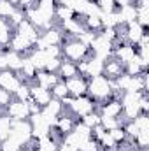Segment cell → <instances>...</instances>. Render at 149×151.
Returning <instances> with one entry per match:
<instances>
[{
  "label": "cell",
  "mask_w": 149,
  "mask_h": 151,
  "mask_svg": "<svg viewBox=\"0 0 149 151\" xmlns=\"http://www.w3.org/2000/svg\"><path fill=\"white\" fill-rule=\"evenodd\" d=\"M90 47L86 44H82L79 39L72 37V35H67L63 37L62 42V55L63 58H67L69 62H82V60H88V55H90Z\"/></svg>",
  "instance_id": "6da1fadb"
},
{
  "label": "cell",
  "mask_w": 149,
  "mask_h": 151,
  "mask_svg": "<svg viewBox=\"0 0 149 151\" xmlns=\"http://www.w3.org/2000/svg\"><path fill=\"white\" fill-rule=\"evenodd\" d=\"M88 95L95 100H105L112 95L111 81L105 76H95L88 79Z\"/></svg>",
  "instance_id": "7a4b0ae2"
},
{
  "label": "cell",
  "mask_w": 149,
  "mask_h": 151,
  "mask_svg": "<svg viewBox=\"0 0 149 151\" xmlns=\"http://www.w3.org/2000/svg\"><path fill=\"white\" fill-rule=\"evenodd\" d=\"M65 109H69L70 114H74V116H81V118H82V116H86V114L97 111V100L91 99V97L86 93V95H81V97H74L72 104H70L69 107H65Z\"/></svg>",
  "instance_id": "3957f363"
},
{
  "label": "cell",
  "mask_w": 149,
  "mask_h": 151,
  "mask_svg": "<svg viewBox=\"0 0 149 151\" xmlns=\"http://www.w3.org/2000/svg\"><path fill=\"white\" fill-rule=\"evenodd\" d=\"M21 84H23V81H21V77H19L18 72H12L9 69L0 70V88L7 90L11 95H14Z\"/></svg>",
  "instance_id": "277c9868"
},
{
  "label": "cell",
  "mask_w": 149,
  "mask_h": 151,
  "mask_svg": "<svg viewBox=\"0 0 149 151\" xmlns=\"http://www.w3.org/2000/svg\"><path fill=\"white\" fill-rule=\"evenodd\" d=\"M28 121H30V125H32V137H34V139H40V137L49 135V132H51V125L46 121V118L42 116V113L30 114Z\"/></svg>",
  "instance_id": "5b68a950"
},
{
  "label": "cell",
  "mask_w": 149,
  "mask_h": 151,
  "mask_svg": "<svg viewBox=\"0 0 149 151\" xmlns=\"http://www.w3.org/2000/svg\"><path fill=\"white\" fill-rule=\"evenodd\" d=\"M5 109V114L12 119V121H19V119H28L30 118V111H28V106H27V102H23V100H11V104L7 106V107H4Z\"/></svg>",
  "instance_id": "8992f818"
},
{
  "label": "cell",
  "mask_w": 149,
  "mask_h": 151,
  "mask_svg": "<svg viewBox=\"0 0 149 151\" xmlns=\"http://www.w3.org/2000/svg\"><path fill=\"white\" fill-rule=\"evenodd\" d=\"M19 37H23L30 46H32V49H34V46H35V42H37V39L40 37V32H39L37 28L28 21V19H23L18 27H16V30H14Z\"/></svg>",
  "instance_id": "52a82bcc"
},
{
  "label": "cell",
  "mask_w": 149,
  "mask_h": 151,
  "mask_svg": "<svg viewBox=\"0 0 149 151\" xmlns=\"http://www.w3.org/2000/svg\"><path fill=\"white\" fill-rule=\"evenodd\" d=\"M63 83H65L70 97H81V95L88 93V79L82 76H74L70 79H65Z\"/></svg>",
  "instance_id": "ba28073f"
},
{
  "label": "cell",
  "mask_w": 149,
  "mask_h": 151,
  "mask_svg": "<svg viewBox=\"0 0 149 151\" xmlns=\"http://www.w3.org/2000/svg\"><path fill=\"white\" fill-rule=\"evenodd\" d=\"M121 74H125V63H121L117 58H107L105 62H104V74L107 79H117Z\"/></svg>",
  "instance_id": "9c48e42d"
},
{
  "label": "cell",
  "mask_w": 149,
  "mask_h": 151,
  "mask_svg": "<svg viewBox=\"0 0 149 151\" xmlns=\"http://www.w3.org/2000/svg\"><path fill=\"white\" fill-rule=\"evenodd\" d=\"M148 32V28H142L137 21H132V23H126L125 25V39L126 42H130L132 46L139 44V40L142 39V35Z\"/></svg>",
  "instance_id": "30bf717a"
},
{
  "label": "cell",
  "mask_w": 149,
  "mask_h": 151,
  "mask_svg": "<svg viewBox=\"0 0 149 151\" xmlns=\"http://www.w3.org/2000/svg\"><path fill=\"white\" fill-rule=\"evenodd\" d=\"M30 99L39 104L40 107L47 106L51 100H53V95L47 88H42V86H37V84H30Z\"/></svg>",
  "instance_id": "8fae6325"
},
{
  "label": "cell",
  "mask_w": 149,
  "mask_h": 151,
  "mask_svg": "<svg viewBox=\"0 0 149 151\" xmlns=\"http://www.w3.org/2000/svg\"><path fill=\"white\" fill-rule=\"evenodd\" d=\"M56 5H58V2H56V0H37L35 9H37L39 14H40V16H42L47 23H53Z\"/></svg>",
  "instance_id": "7c38bea8"
},
{
  "label": "cell",
  "mask_w": 149,
  "mask_h": 151,
  "mask_svg": "<svg viewBox=\"0 0 149 151\" xmlns=\"http://www.w3.org/2000/svg\"><path fill=\"white\" fill-rule=\"evenodd\" d=\"M75 123H77V119H75L74 114H65V109H63V113L58 116V119H56V123H54V128H56L58 132H62L63 135H67L69 132L74 130Z\"/></svg>",
  "instance_id": "4fadbf2b"
},
{
  "label": "cell",
  "mask_w": 149,
  "mask_h": 151,
  "mask_svg": "<svg viewBox=\"0 0 149 151\" xmlns=\"http://www.w3.org/2000/svg\"><path fill=\"white\" fill-rule=\"evenodd\" d=\"M58 81H62L60 76L53 74V72H46V70H37V74H35V77H34V83H35L37 86L47 88V90H51Z\"/></svg>",
  "instance_id": "5bb4252c"
},
{
  "label": "cell",
  "mask_w": 149,
  "mask_h": 151,
  "mask_svg": "<svg viewBox=\"0 0 149 151\" xmlns=\"http://www.w3.org/2000/svg\"><path fill=\"white\" fill-rule=\"evenodd\" d=\"M23 58H25L23 55H19V53L9 49V46H7V49H5V60H7V69H9V70L19 72V70H21V65H23Z\"/></svg>",
  "instance_id": "9a60e30c"
},
{
  "label": "cell",
  "mask_w": 149,
  "mask_h": 151,
  "mask_svg": "<svg viewBox=\"0 0 149 151\" xmlns=\"http://www.w3.org/2000/svg\"><path fill=\"white\" fill-rule=\"evenodd\" d=\"M12 28H14V27L11 25V21H9L7 18H0V46H2V47L9 46V40L12 37V34H14Z\"/></svg>",
  "instance_id": "2e32d148"
},
{
  "label": "cell",
  "mask_w": 149,
  "mask_h": 151,
  "mask_svg": "<svg viewBox=\"0 0 149 151\" xmlns=\"http://www.w3.org/2000/svg\"><path fill=\"white\" fill-rule=\"evenodd\" d=\"M104 74V60L91 56L88 58V70H86V77H95V76H102Z\"/></svg>",
  "instance_id": "e0dca14e"
},
{
  "label": "cell",
  "mask_w": 149,
  "mask_h": 151,
  "mask_svg": "<svg viewBox=\"0 0 149 151\" xmlns=\"http://www.w3.org/2000/svg\"><path fill=\"white\" fill-rule=\"evenodd\" d=\"M58 76H60V79H62V81L70 79V77H74V76H79V74H77V63L69 62V60H63V62H62V65H60Z\"/></svg>",
  "instance_id": "ac0fdd59"
},
{
  "label": "cell",
  "mask_w": 149,
  "mask_h": 151,
  "mask_svg": "<svg viewBox=\"0 0 149 151\" xmlns=\"http://www.w3.org/2000/svg\"><path fill=\"white\" fill-rule=\"evenodd\" d=\"M28 58L32 60V63L35 65V69H37V70H42V69L46 67L47 60H49L44 49H32V51H30V56H28Z\"/></svg>",
  "instance_id": "d6986e66"
},
{
  "label": "cell",
  "mask_w": 149,
  "mask_h": 151,
  "mask_svg": "<svg viewBox=\"0 0 149 151\" xmlns=\"http://www.w3.org/2000/svg\"><path fill=\"white\" fill-rule=\"evenodd\" d=\"M75 16V12L70 9V7H65V5H56V11H54V18L56 19H60L62 23H65V21H69V19H72Z\"/></svg>",
  "instance_id": "ffe728a7"
},
{
  "label": "cell",
  "mask_w": 149,
  "mask_h": 151,
  "mask_svg": "<svg viewBox=\"0 0 149 151\" xmlns=\"http://www.w3.org/2000/svg\"><path fill=\"white\" fill-rule=\"evenodd\" d=\"M37 151H58V144L49 135H46L37 139Z\"/></svg>",
  "instance_id": "44dd1931"
},
{
  "label": "cell",
  "mask_w": 149,
  "mask_h": 151,
  "mask_svg": "<svg viewBox=\"0 0 149 151\" xmlns=\"http://www.w3.org/2000/svg\"><path fill=\"white\" fill-rule=\"evenodd\" d=\"M11 123L12 119L7 116V114H0V141L7 139L9 137V132H11Z\"/></svg>",
  "instance_id": "7402d4cb"
},
{
  "label": "cell",
  "mask_w": 149,
  "mask_h": 151,
  "mask_svg": "<svg viewBox=\"0 0 149 151\" xmlns=\"http://www.w3.org/2000/svg\"><path fill=\"white\" fill-rule=\"evenodd\" d=\"M51 95H53V99H56V100H62L63 97H67L69 95V90H67V86H65V83L63 81H58L51 90Z\"/></svg>",
  "instance_id": "603a6c76"
},
{
  "label": "cell",
  "mask_w": 149,
  "mask_h": 151,
  "mask_svg": "<svg viewBox=\"0 0 149 151\" xmlns=\"http://www.w3.org/2000/svg\"><path fill=\"white\" fill-rule=\"evenodd\" d=\"M95 4H97L98 11H100L102 14H109V12L117 11V7H116V0H97Z\"/></svg>",
  "instance_id": "cb8c5ba5"
},
{
  "label": "cell",
  "mask_w": 149,
  "mask_h": 151,
  "mask_svg": "<svg viewBox=\"0 0 149 151\" xmlns=\"http://www.w3.org/2000/svg\"><path fill=\"white\" fill-rule=\"evenodd\" d=\"M81 123H84V125H86V127H90V128H93V127L100 125V113H98V111H93V113L82 116V118H81Z\"/></svg>",
  "instance_id": "d4e9b609"
},
{
  "label": "cell",
  "mask_w": 149,
  "mask_h": 151,
  "mask_svg": "<svg viewBox=\"0 0 149 151\" xmlns=\"http://www.w3.org/2000/svg\"><path fill=\"white\" fill-rule=\"evenodd\" d=\"M109 135L114 139V142H116L117 146H119V144H123V142L128 139V135H126V132L123 130V127H117V128H112V130H109Z\"/></svg>",
  "instance_id": "484cf974"
},
{
  "label": "cell",
  "mask_w": 149,
  "mask_h": 151,
  "mask_svg": "<svg viewBox=\"0 0 149 151\" xmlns=\"http://www.w3.org/2000/svg\"><path fill=\"white\" fill-rule=\"evenodd\" d=\"M62 62H63V60H62V56H60V58H49V60H47V63H46V67H44L42 70H46V72H53V74H58Z\"/></svg>",
  "instance_id": "4316f807"
},
{
  "label": "cell",
  "mask_w": 149,
  "mask_h": 151,
  "mask_svg": "<svg viewBox=\"0 0 149 151\" xmlns=\"http://www.w3.org/2000/svg\"><path fill=\"white\" fill-rule=\"evenodd\" d=\"M100 125L109 132L112 128H117V127H121L119 125V119L117 118H109V116H100Z\"/></svg>",
  "instance_id": "83f0119b"
},
{
  "label": "cell",
  "mask_w": 149,
  "mask_h": 151,
  "mask_svg": "<svg viewBox=\"0 0 149 151\" xmlns=\"http://www.w3.org/2000/svg\"><path fill=\"white\" fill-rule=\"evenodd\" d=\"M79 151H102L100 148V144H98V141L97 139H88V141H84L81 146H79Z\"/></svg>",
  "instance_id": "f1b7e54d"
},
{
  "label": "cell",
  "mask_w": 149,
  "mask_h": 151,
  "mask_svg": "<svg viewBox=\"0 0 149 151\" xmlns=\"http://www.w3.org/2000/svg\"><path fill=\"white\" fill-rule=\"evenodd\" d=\"M14 97H16L18 100H23V102L28 100V99H30V84H28V83H23V84L18 88V91L14 93Z\"/></svg>",
  "instance_id": "f546056e"
},
{
  "label": "cell",
  "mask_w": 149,
  "mask_h": 151,
  "mask_svg": "<svg viewBox=\"0 0 149 151\" xmlns=\"http://www.w3.org/2000/svg\"><path fill=\"white\" fill-rule=\"evenodd\" d=\"M7 19H9V21H11V25L16 28L23 19H27V18H25V11H21V9H14V12H12Z\"/></svg>",
  "instance_id": "4dcf8cb0"
},
{
  "label": "cell",
  "mask_w": 149,
  "mask_h": 151,
  "mask_svg": "<svg viewBox=\"0 0 149 151\" xmlns=\"http://www.w3.org/2000/svg\"><path fill=\"white\" fill-rule=\"evenodd\" d=\"M133 123L137 125V128H139V130H149V118H148V114L140 113L139 116H135V118H133Z\"/></svg>",
  "instance_id": "1f68e13d"
},
{
  "label": "cell",
  "mask_w": 149,
  "mask_h": 151,
  "mask_svg": "<svg viewBox=\"0 0 149 151\" xmlns=\"http://www.w3.org/2000/svg\"><path fill=\"white\" fill-rule=\"evenodd\" d=\"M14 5H11L7 0H0V18H9L14 12Z\"/></svg>",
  "instance_id": "d6a6232c"
},
{
  "label": "cell",
  "mask_w": 149,
  "mask_h": 151,
  "mask_svg": "<svg viewBox=\"0 0 149 151\" xmlns=\"http://www.w3.org/2000/svg\"><path fill=\"white\" fill-rule=\"evenodd\" d=\"M11 100H12V95H11L7 90L0 88V107H2V109H4V107H7V106L11 104Z\"/></svg>",
  "instance_id": "836d02e7"
},
{
  "label": "cell",
  "mask_w": 149,
  "mask_h": 151,
  "mask_svg": "<svg viewBox=\"0 0 149 151\" xmlns=\"http://www.w3.org/2000/svg\"><path fill=\"white\" fill-rule=\"evenodd\" d=\"M58 151H79L75 146L69 144V142H60L58 144Z\"/></svg>",
  "instance_id": "e575fe53"
},
{
  "label": "cell",
  "mask_w": 149,
  "mask_h": 151,
  "mask_svg": "<svg viewBox=\"0 0 149 151\" xmlns=\"http://www.w3.org/2000/svg\"><path fill=\"white\" fill-rule=\"evenodd\" d=\"M126 5H135V0H116V7H126Z\"/></svg>",
  "instance_id": "d590c367"
},
{
  "label": "cell",
  "mask_w": 149,
  "mask_h": 151,
  "mask_svg": "<svg viewBox=\"0 0 149 151\" xmlns=\"http://www.w3.org/2000/svg\"><path fill=\"white\" fill-rule=\"evenodd\" d=\"M135 151H148V148H137Z\"/></svg>",
  "instance_id": "8d00e7d4"
},
{
  "label": "cell",
  "mask_w": 149,
  "mask_h": 151,
  "mask_svg": "<svg viewBox=\"0 0 149 151\" xmlns=\"http://www.w3.org/2000/svg\"><path fill=\"white\" fill-rule=\"evenodd\" d=\"M0 144H2V141H0Z\"/></svg>",
  "instance_id": "74e56055"
},
{
  "label": "cell",
  "mask_w": 149,
  "mask_h": 151,
  "mask_svg": "<svg viewBox=\"0 0 149 151\" xmlns=\"http://www.w3.org/2000/svg\"><path fill=\"white\" fill-rule=\"evenodd\" d=\"M0 109H2V107H0ZM0 114H2V113H0Z\"/></svg>",
  "instance_id": "f35d334b"
},
{
  "label": "cell",
  "mask_w": 149,
  "mask_h": 151,
  "mask_svg": "<svg viewBox=\"0 0 149 151\" xmlns=\"http://www.w3.org/2000/svg\"><path fill=\"white\" fill-rule=\"evenodd\" d=\"M0 151H2V150H0Z\"/></svg>",
  "instance_id": "ab89813d"
}]
</instances>
